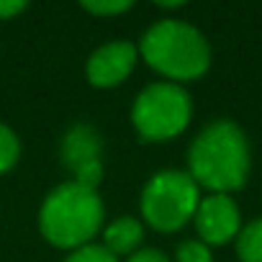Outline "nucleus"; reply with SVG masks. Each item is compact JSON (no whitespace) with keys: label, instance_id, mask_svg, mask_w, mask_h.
<instances>
[{"label":"nucleus","instance_id":"obj_1","mask_svg":"<svg viewBox=\"0 0 262 262\" xmlns=\"http://www.w3.org/2000/svg\"><path fill=\"white\" fill-rule=\"evenodd\" d=\"M188 175L211 193L242 190L249 178V142L239 123L219 118L208 123L188 149Z\"/></svg>","mask_w":262,"mask_h":262},{"label":"nucleus","instance_id":"obj_2","mask_svg":"<svg viewBox=\"0 0 262 262\" xmlns=\"http://www.w3.org/2000/svg\"><path fill=\"white\" fill-rule=\"evenodd\" d=\"M103 224V198L95 188H85L75 180L57 185L39 213V229L54 247L80 249Z\"/></svg>","mask_w":262,"mask_h":262},{"label":"nucleus","instance_id":"obj_3","mask_svg":"<svg viewBox=\"0 0 262 262\" xmlns=\"http://www.w3.org/2000/svg\"><path fill=\"white\" fill-rule=\"evenodd\" d=\"M144 62L170 80H195L211 64V49L206 36L178 18L157 21L139 47Z\"/></svg>","mask_w":262,"mask_h":262},{"label":"nucleus","instance_id":"obj_4","mask_svg":"<svg viewBox=\"0 0 262 262\" xmlns=\"http://www.w3.org/2000/svg\"><path fill=\"white\" fill-rule=\"evenodd\" d=\"M193 103L185 88L175 82H155L144 88L131 108V121H134L139 137L147 142H162L183 134L190 123Z\"/></svg>","mask_w":262,"mask_h":262},{"label":"nucleus","instance_id":"obj_5","mask_svg":"<svg viewBox=\"0 0 262 262\" xmlns=\"http://www.w3.org/2000/svg\"><path fill=\"white\" fill-rule=\"evenodd\" d=\"M201 203L198 185L188 172L165 170L157 172L142 193V213L144 221L157 231H178L183 229Z\"/></svg>","mask_w":262,"mask_h":262},{"label":"nucleus","instance_id":"obj_6","mask_svg":"<svg viewBox=\"0 0 262 262\" xmlns=\"http://www.w3.org/2000/svg\"><path fill=\"white\" fill-rule=\"evenodd\" d=\"M193 221H195V231L206 247L226 244V242L236 239V234L242 229L239 208H236L234 198L224 195V193H211L208 198H203L195 208Z\"/></svg>","mask_w":262,"mask_h":262},{"label":"nucleus","instance_id":"obj_7","mask_svg":"<svg viewBox=\"0 0 262 262\" xmlns=\"http://www.w3.org/2000/svg\"><path fill=\"white\" fill-rule=\"evenodd\" d=\"M62 155H64V162L70 165V170L75 172V183H80L85 188H98V183L103 178L100 139L90 126L77 123L75 128L67 131Z\"/></svg>","mask_w":262,"mask_h":262},{"label":"nucleus","instance_id":"obj_8","mask_svg":"<svg viewBox=\"0 0 262 262\" xmlns=\"http://www.w3.org/2000/svg\"><path fill=\"white\" fill-rule=\"evenodd\" d=\"M137 47L128 41H111L95 49L88 59V80L95 88H116L137 64Z\"/></svg>","mask_w":262,"mask_h":262},{"label":"nucleus","instance_id":"obj_9","mask_svg":"<svg viewBox=\"0 0 262 262\" xmlns=\"http://www.w3.org/2000/svg\"><path fill=\"white\" fill-rule=\"evenodd\" d=\"M142 239H144V226L139 219H131V216L116 219L103 231V247L116 257L118 254H134L137 247L142 244Z\"/></svg>","mask_w":262,"mask_h":262},{"label":"nucleus","instance_id":"obj_10","mask_svg":"<svg viewBox=\"0 0 262 262\" xmlns=\"http://www.w3.org/2000/svg\"><path fill=\"white\" fill-rule=\"evenodd\" d=\"M239 262H262V219H252L236 234Z\"/></svg>","mask_w":262,"mask_h":262},{"label":"nucleus","instance_id":"obj_11","mask_svg":"<svg viewBox=\"0 0 262 262\" xmlns=\"http://www.w3.org/2000/svg\"><path fill=\"white\" fill-rule=\"evenodd\" d=\"M18 155H21L18 137L6 123H0V172H8L18 162Z\"/></svg>","mask_w":262,"mask_h":262},{"label":"nucleus","instance_id":"obj_12","mask_svg":"<svg viewBox=\"0 0 262 262\" xmlns=\"http://www.w3.org/2000/svg\"><path fill=\"white\" fill-rule=\"evenodd\" d=\"M64 262H118V259L103 244H85V247L75 249Z\"/></svg>","mask_w":262,"mask_h":262},{"label":"nucleus","instance_id":"obj_13","mask_svg":"<svg viewBox=\"0 0 262 262\" xmlns=\"http://www.w3.org/2000/svg\"><path fill=\"white\" fill-rule=\"evenodd\" d=\"M178 262H213L211 249L203 242H183L178 247Z\"/></svg>","mask_w":262,"mask_h":262},{"label":"nucleus","instance_id":"obj_14","mask_svg":"<svg viewBox=\"0 0 262 262\" xmlns=\"http://www.w3.org/2000/svg\"><path fill=\"white\" fill-rule=\"evenodd\" d=\"M131 6V0H116V3H111V0H85L82 3V8L88 11V13H95V16H113V13H123V11H128Z\"/></svg>","mask_w":262,"mask_h":262},{"label":"nucleus","instance_id":"obj_15","mask_svg":"<svg viewBox=\"0 0 262 262\" xmlns=\"http://www.w3.org/2000/svg\"><path fill=\"white\" fill-rule=\"evenodd\" d=\"M128 262H170L162 252L157 249H137L134 254L128 257Z\"/></svg>","mask_w":262,"mask_h":262},{"label":"nucleus","instance_id":"obj_16","mask_svg":"<svg viewBox=\"0 0 262 262\" xmlns=\"http://www.w3.org/2000/svg\"><path fill=\"white\" fill-rule=\"evenodd\" d=\"M26 8L24 0H0V18H11Z\"/></svg>","mask_w":262,"mask_h":262}]
</instances>
